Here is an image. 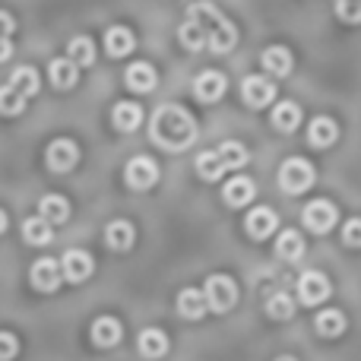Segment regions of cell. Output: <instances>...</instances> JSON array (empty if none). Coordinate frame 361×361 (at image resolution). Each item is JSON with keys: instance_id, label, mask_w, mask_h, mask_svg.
<instances>
[{"instance_id": "1", "label": "cell", "mask_w": 361, "mask_h": 361, "mask_svg": "<svg viewBox=\"0 0 361 361\" xmlns=\"http://www.w3.org/2000/svg\"><path fill=\"white\" fill-rule=\"evenodd\" d=\"M149 140L165 152H184L197 140V121L184 105H159L149 118Z\"/></svg>"}, {"instance_id": "2", "label": "cell", "mask_w": 361, "mask_h": 361, "mask_svg": "<svg viewBox=\"0 0 361 361\" xmlns=\"http://www.w3.org/2000/svg\"><path fill=\"white\" fill-rule=\"evenodd\" d=\"M314 165L307 162V159H301V156H292V159H286L282 162V169H279V187L286 193H305L307 187L314 184Z\"/></svg>"}, {"instance_id": "3", "label": "cell", "mask_w": 361, "mask_h": 361, "mask_svg": "<svg viewBox=\"0 0 361 361\" xmlns=\"http://www.w3.org/2000/svg\"><path fill=\"white\" fill-rule=\"evenodd\" d=\"M203 292H206V301H209V311H216V314H225L238 305V286L231 276H222V273L209 276Z\"/></svg>"}, {"instance_id": "4", "label": "cell", "mask_w": 361, "mask_h": 361, "mask_svg": "<svg viewBox=\"0 0 361 361\" xmlns=\"http://www.w3.org/2000/svg\"><path fill=\"white\" fill-rule=\"evenodd\" d=\"M305 228L307 231H314V235H326V231L336 225V219H339V212H336V206L330 203V200H311V203L305 206Z\"/></svg>"}, {"instance_id": "5", "label": "cell", "mask_w": 361, "mask_h": 361, "mask_svg": "<svg viewBox=\"0 0 361 361\" xmlns=\"http://www.w3.org/2000/svg\"><path fill=\"white\" fill-rule=\"evenodd\" d=\"M44 162H48L51 171L63 175V171H70L76 162H80V146H76L73 140H67V137L54 140V143L48 146V152H44Z\"/></svg>"}, {"instance_id": "6", "label": "cell", "mask_w": 361, "mask_h": 361, "mask_svg": "<svg viewBox=\"0 0 361 361\" xmlns=\"http://www.w3.org/2000/svg\"><path fill=\"white\" fill-rule=\"evenodd\" d=\"M124 178L133 190H149V187L159 180V165L152 162L149 156H133L124 169Z\"/></svg>"}, {"instance_id": "7", "label": "cell", "mask_w": 361, "mask_h": 361, "mask_svg": "<svg viewBox=\"0 0 361 361\" xmlns=\"http://www.w3.org/2000/svg\"><path fill=\"white\" fill-rule=\"evenodd\" d=\"M330 292H333L330 279H326L324 273H317V269H311V273H305L298 279V298H301V305H307V307L326 301L330 298Z\"/></svg>"}, {"instance_id": "8", "label": "cell", "mask_w": 361, "mask_h": 361, "mask_svg": "<svg viewBox=\"0 0 361 361\" xmlns=\"http://www.w3.org/2000/svg\"><path fill=\"white\" fill-rule=\"evenodd\" d=\"M32 286L38 288V292H57V286H61L63 279V269L57 260H51V257H42V260L32 263V273H29Z\"/></svg>"}, {"instance_id": "9", "label": "cell", "mask_w": 361, "mask_h": 361, "mask_svg": "<svg viewBox=\"0 0 361 361\" xmlns=\"http://www.w3.org/2000/svg\"><path fill=\"white\" fill-rule=\"evenodd\" d=\"M241 99H244V105H250V108H267V105H273V99H276V86L267 76H247V80L241 82Z\"/></svg>"}, {"instance_id": "10", "label": "cell", "mask_w": 361, "mask_h": 361, "mask_svg": "<svg viewBox=\"0 0 361 361\" xmlns=\"http://www.w3.org/2000/svg\"><path fill=\"white\" fill-rule=\"evenodd\" d=\"M276 225H279V216H276L269 206H257V209H250L247 219H244V231H247L254 241H267L276 231Z\"/></svg>"}, {"instance_id": "11", "label": "cell", "mask_w": 361, "mask_h": 361, "mask_svg": "<svg viewBox=\"0 0 361 361\" xmlns=\"http://www.w3.org/2000/svg\"><path fill=\"white\" fill-rule=\"evenodd\" d=\"M225 86H228V80H225L219 70H203V73L193 80V92H197V99L206 102V105H212V102L222 99Z\"/></svg>"}, {"instance_id": "12", "label": "cell", "mask_w": 361, "mask_h": 361, "mask_svg": "<svg viewBox=\"0 0 361 361\" xmlns=\"http://www.w3.org/2000/svg\"><path fill=\"white\" fill-rule=\"evenodd\" d=\"M124 82H127V89H130V92H152V89H156V82H159V73H156V67H152L149 61H137V63H130V67H127Z\"/></svg>"}, {"instance_id": "13", "label": "cell", "mask_w": 361, "mask_h": 361, "mask_svg": "<svg viewBox=\"0 0 361 361\" xmlns=\"http://www.w3.org/2000/svg\"><path fill=\"white\" fill-rule=\"evenodd\" d=\"M61 269L67 282H86L92 276V257L86 250H67L61 257Z\"/></svg>"}, {"instance_id": "14", "label": "cell", "mask_w": 361, "mask_h": 361, "mask_svg": "<svg viewBox=\"0 0 361 361\" xmlns=\"http://www.w3.org/2000/svg\"><path fill=\"white\" fill-rule=\"evenodd\" d=\"M254 193H257L254 180L244 178V175H238V178H231L228 184H225L222 200H225V206H231V209H241V206H247L250 200H254Z\"/></svg>"}, {"instance_id": "15", "label": "cell", "mask_w": 361, "mask_h": 361, "mask_svg": "<svg viewBox=\"0 0 361 361\" xmlns=\"http://www.w3.org/2000/svg\"><path fill=\"white\" fill-rule=\"evenodd\" d=\"M307 140H311V146H317V149H326V146H333L339 140V124L333 118H326V114H320V118H314L311 127H307Z\"/></svg>"}, {"instance_id": "16", "label": "cell", "mask_w": 361, "mask_h": 361, "mask_svg": "<svg viewBox=\"0 0 361 361\" xmlns=\"http://www.w3.org/2000/svg\"><path fill=\"white\" fill-rule=\"evenodd\" d=\"M111 124H114V130H121V133H133L143 124V108H140L137 102H118L111 111Z\"/></svg>"}, {"instance_id": "17", "label": "cell", "mask_w": 361, "mask_h": 361, "mask_svg": "<svg viewBox=\"0 0 361 361\" xmlns=\"http://www.w3.org/2000/svg\"><path fill=\"white\" fill-rule=\"evenodd\" d=\"M260 63H263V70H267V73L288 76V73H292V51L282 48V44H269V48L260 54Z\"/></svg>"}, {"instance_id": "18", "label": "cell", "mask_w": 361, "mask_h": 361, "mask_svg": "<svg viewBox=\"0 0 361 361\" xmlns=\"http://www.w3.org/2000/svg\"><path fill=\"white\" fill-rule=\"evenodd\" d=\"M133 241H137V231H133V225L127 222V219H114V222H108L105 244L111 250H130Z\"/></svg>"}, {"instance_id": "19", "label": "cell", "mask_w": 361, "mask_h": 361, "mask_svg": "<svg viewBox=\"0 0 361 361\" xmlns=\"http://www.w3.org/2000/svg\"><path fill=\"white\" fill-rule=\"evenodd\" d=\"M206 311H209L206 292H200V288H184V292L178 295V314H180V317H187V320H200Z\"/></svg>"}, {"instance_id": "20", "label": "cell", "mask_w": 361, "mask_h": 361, "mask_svg": "<svg viewBox=\"0 0 361 361\" xmlns=\"http://www.w3.org/2000/svg\"><path fill=\"white\" fill-rule=\"evenodd\" d=\"M121 336H124V330H121V324L114 317H99L92 324V343L99 345V349H111V345H118Z\"/></svg>"}, {"instance_id": "21", "label": "cell", "mask_w": 361, "mask_h": 361, "mask_svg": "<svg viewBox=\"0 0 361 361\" xmlns=\"http://www.w3.org/2000/svg\"><path fill=\"white\" fill-rule=\"evenodd\" d=\"M38 216L51 225H61V222H67V216H70V203L61 193H48V197L38 200Z\"/></svg>"}, {"instance_id": "22", "label": "cell", "mask_w": 361, "mask_h": 361, "mask_svg": "<svg viewBox=\"0 0 361 361\" xmlns=\"http://www.w3.org/2000/svg\"><path fill=\"white\" fill-rule=\"evenodd\" d=\"M48 76L57 89H73L76 80H80V70H76V63L70 57H54L48 67Z\"/></svg>"}, {"instance_id": "23", "label": "cell", "mask_w": 361, "mask_h": 361, "mask_svg": "<svg viewBox=\"0 0 361 361\" xmlns=\"http://www.w3.org/2000/svg\"><path fill=\"white\" fill-rule=\"evenodd\" d=\"M105 51L108 57H124L133 51V32L127 25H111L105 32Z\"/></svg>"}, {"instance_id": "24", "label": "cell", "mask_w": 361, "mask_h": 361, "mask_svg": "<svg viewBox=\"0 0 361 361\" xmlns=\"http://www.w3.org/2000/svg\"><path fill=\"white\" fill-rule=\"evenodd\" d=\"M269 121H273L276 130L292 133V130H298V124H301V108L295 105V102H279V105L273 108V114H269Z\"/></svg>"}, {"instance_id": "25", "label": "cell", "mask_w": 361, "mask_h": 361, "mask_svg": "<svg viewBox=\"0 0 361 361\" xmlns=\"http://www.w3.org/2000/svg\"><path fill=\"white\" fill-rule=\"evenodd\" d=\"M4 82L13 89V92L23 95V99H29V95L38 92V73H35V67H16Z\"/></svg>"}, {"instance_id": "26", "label": "cell", "mask_w": 361, "mask_h": 361, "mask_svg": "<svg viewBox=\"0 0 361 361\" xmlns=\"http://www.w3.org/2000/svg\"><path fill=\"white\" fill-rule=\"evenodd\" d=\"M276 254H279L282 260H288V263L301 260V257H305V238H301V231H295V228L282 231L279 241H276Z\"/></svg>"}, {"instance_id": "27", "label": "cell", "mask_w": 361, "mask_h": 361, "mask_svg": "<svg viewBox=\"0 0 361 361\" xmlns=\"http://www.w3.org/2000/svg\"><path fill=\"white\" fill-rule=\"evenodd\" d=\"M140 355L143 358H162L165 352H169V336H165L162 330H156V326H149V330L140 333Z\"/></svg>"}, {"instance_id": "28", "label": "cell", "mask_w": 361, "mask_h": 361, "mask_svg": "<svg viewBox=\"0 0 361 361\" xmlns=\"http://www.w3.org/2000/svg\"><path fill=\"white\" fill-rule=\"evenodd\" d=\"M314 330H317L320 336H326V339L343 336V330H345V314L336 311V307H326V311L317 314V320H314Z\"/></svg>"}, {"instance_id": "29", "label": "cell", "mask_w": 361, "mask_h": 361, "mask_svg": "<svg viewBox=\"0 0 361 361\" xmlns=\"http://www.w3.org/2000/svg\"><path fill=\"white\" fill-rule=\"evenodd\" d=\"M238 44V29L231 19H222V23L216 25V29L209 32V48L216 51V54H225V51H231Z\"/></svg>"}, {"instance_id": "30", "label": "cell", "mask_w": 361, "mask_h": 361, "mask_svg": "<svg viewBox=\"0 0 361 361\" xmlns=\"http://www.w3.org/2000/svg\"><path fill=\"white\" fill-rule=\"evenodd\" d=\"M187 19H193V23H200L203 29H216L219 23H222V13H219L216 4H209V0H200V4H190V10H187Z\"/></svg>"}, {"instance_id": "31", "label": "cell", "mask_w": 361, "mask_h": 361, "mask_svg": "<svg viewBox=\"0 0 361 361\" xmlns=\"http://www.w3.org/2000/svg\"><path fill=\"white\" fill-rule=\"evenodd\" d=\"M178 38H180V44H184L187 51H200V48H206V44H209V29H203L200 23L187 19V23L178 29Z\"/></svg>"}, {"instance_id": "32", "label": "cell", "mask_w": 361, "mask_h": 361, "mask_svg": "<svg viewBox=\"0 0 361 361\" xmlns=\"http://www.w3.org/2000/svg\"><path fill=\"white\" fill-rule=\"evenodd\" d=\"M67 57L76 63V67H89V63L95 61V42L89 35H76L70 38L67 44Z\"/></svg>"}, {"instance_id": "33", "label": "cell", "mask_w": 361, "mask_h": 361, "mask_svg": "<svg viewBox=\"0 0 361 361\" xmlns=\"http://www.w3.org/2000/svg\"><path fill=\"white\" fill-rule=\"evenodd\" d=\"M219 159H222L225 171H235V169H244L247 165V149H244L238 140H225V143H219Z\"/></svg>"}, {"instance_id": "34", "label": "cell", "mask_w": 361, "mask_h": 361, "mask_svg": "<svg viewBox=\"0 0 361 361\" xmlns=\"http://www.w3.org/2000/svg\"><path fill=\"white\" fill-rule=\"evenodd\" d=\"M23 235L29 244H35V247H42V244H51V238H54V231H51V222H44L42 216H32L23 222Z\"/></svg>"}, {"instance_id": "35", "label": "cell", "mask_w": 361, "mask_h": 361, "mask_svg": "<svg viewBox=\"0 0 361 361\" xmlns=\"http://www.w3.org/2000/svg\"><path fill=\"white\" fill-rule=\"evenodd\" d=\"M222 171H225V165H222V159H219L216 149H212V152H200V156H197V175L203 180H219V178H222Z\"/></svg>"}, {"instance_id": "36", "label": "cell", "mask_w": 361, "mask_h": 361, "mask_svg": "<svg viewBox=\"0 0 361 361\" xmlns=\"http://www.w3.org/2000/svg\"><path fill=\"white\" fill-rule=\"evenodd\" d=\"M267 314L273 320H288L295 314V298H288V295H273V298L267 301Z\"/></svg>"}, {"instance_id": "37", "label": "cell", "mask_w": 361, "mask_h": 361, "mask_svg": "<svg viewBox=\"0 0 361 361\" xmlns=\"http://www.w3.org/2000/svg\"><path fill=\"white\" fill-rule=\"evenodd\" d=\"M23 108H25V99L4 82V89H0V111H4L6 118H13V114H23Z\"/></svg>"}, {"instance_id": "38", "label": "cell", "mask_w": 361, "mask_h": 361, "mask_svg": "<svg viewBox=\"0 0 361 361\" xmlns=\"http://www.w3.org/2000/svg\"><path fill=\"white\" fill-rule=\"evenodd\" d=\"M333 4H336V13L343 23H349V25L361 23V0H333Z\"/></svg>"}, {"instance_id": "39", "label": "cell", "mask_w": 361, "mask_h": 361, "mask_svg": "<svg viewBox=\"0 0 361 361\" xmlns=\"http://www.w3.org/2000/svg\"><path fill=\"white\" fill-rule=\"evenodd\" d=\"M343 244L345 247H361V219H349L343 225Z\"/></svg>"}, {"instance_id": "40", "label": "cell", "mask_w": 361, "mask_h": 361, "mask_svg": "<svg viewBox=\"0 0 361 361\" xmlns=\"http://www.w3.org/2000/svg\"><path fill=\"white\" fill-rule=\"evenodd\" d=\"M0 343H4V352H0V358L13 361V355H16V336H13V333H4V336H0Z\"/></svg>"}, {"instance_id": "41", "label": "cell", "mask_w": 361, "mask_h": 361, "mask_svg": "<svg viewBox=\"0 0 361 361\" xmlns=\"http://www.w3.org/2000/svg\"><path fill=\"white\" fill-rule=\"evenodd\" d=\"M0 19H4V38H10V32H13V16H10V13H0Z\"/></svg>"}, {"instance_id": "42", "label": "cell", "mask_w": 361, "mask_h": 361, "mask_svg": "<svg viewBox=\"0 0 361 361\" xmlns=\"http://www.w3.org/2000/svg\"><path fill=\"white\" fill-rule=\"evenodd\" d=\"M10 54H13V44L10 38H4V61H10Z\"/></svg>"}, {"instance_id": "43", "label": "cell", "mask_w": 361, "mask_h": 361, "mask_svg": "<svg viewBox=\"0 0 361 361\" xmlns=\"http://www.w3.org/2000/svg\"><path fill=\"white\" fill-rule=\"evenodd\" d=\"M276 361H298V358H292V355H279Z\"/></svg>"}]
</instances>
